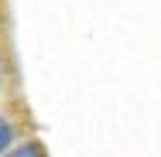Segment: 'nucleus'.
Segmentation results:
<instances>
[{
	"mask_svg": "<svg viewBox=\"0 0 161 157\" xmlns=\"http://www.w3.org/2000/svg\"><path fill=\"white\" fill-rule=\"evenodd\" d=\"M10 157H45V150H41V144H28V147H17Z\"/></svg>",
	"mask_w": 161,
	"mask_h": 157,
	"instance_id": "obj_1",
	"label": "nucleus"
},
{
	"mask_svg": "<svg viewBox=\"0 0 161 157\" xmlns=\"http://www.w3.org/2000/svg\"><path fill=\"white\" fill-rule=\"evenodd\" d=\"M10 137H14V130H10V123H7L3 116H0V154H3L7 147H10Z\"/></svg>",
	"mask_w": 161,
	"mask_h": 157,
	"instance_id": "obj_2",
	"label": "nucleus"
}]
</instances>
